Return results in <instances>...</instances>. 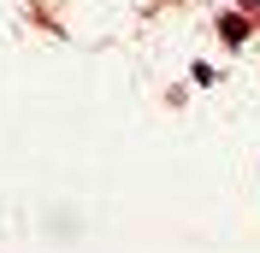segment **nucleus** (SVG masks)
<instances>
[{
    "label": "nucleus",
    "instance_id": "obj_1",
    "mask_svg": "<svg viewBox=\"0 0 260 253\" xmlns=\"http://www.w3.org/2000/svg\"><path fill=\"white\" fill-rule=\"evenodd\" d=\"M219 30H225V41H248V18H225Z\"/></svg>",
    "mask_w": 260,
    "mask_h": 253
}]
</instances>
